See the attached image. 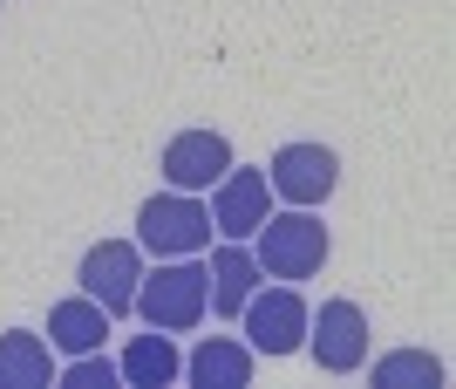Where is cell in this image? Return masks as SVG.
Listing matches in <instances>:
<instances>
[{"mask_svg": "<svg viewBox=\"0 0 456 389\" xmlns=\"http://www.w3.org/2000/svg\"><path fill=\"white\" fill-rule=\"evenodd\" d=\"M136 239H143L157 260L164 253H205L211 246V212L191 192H164L136 212Z\"/></svg>", "mask_w": 456, "mask_h": 389, "instance_id": "3957f363", "label": "cell"}, {"mask_svg": "<svg viewBox=\"0 0 456 389\" xmlns=\"http://www.w3.org/2000/svg\"><path fill=\"white\" fill-rule=\"evenodd\" d=\"M55 362H48V342L28 328L0 335V389H48Z\"/></svg>", "mask_w": 456, "mask_h": 389, "instance_id": "7c38bea8", "label": "cell"}, {"mask_svg": "<svg viewBox=\"0 0 456 389\" xmlns=\"http://www.w3.org/2000/svg\"><path fill=\"white\" fill-rule=\"evenodd\" d=\"M266 212H273L266 171H239V164H232V171L218 178V192H211V226H218L225 239H252L259 226H266Z\"/></svg>", "mask_w": 456, "mask_h": 389, "instance_id": "52a82bcc", "label": "cell"}, {"mask_svg": "<svg viewBox=\"0 0 456 389\" xmlns=\"http://www.w3.org/2000/svg\"><path fill=\"white\" fill-rule=\"evenodd\" d=\"M116 383V362H102V355H76V369H69V389H110Z\"/></svg>", "mask_w": 456, "mask_h": 389, "instance_id": "2e32d148", "label": "cell"}, {"mask_svg": "<svg viewBox=\"0 0 456 389\" xmlns=\"http://www.w3.org/2000/svg\"><path fill=\"white\" fill-rule=\"evenodd\" d=\"M402 383H422V389H436V383H443L436 355H416V349H402V355H388V362H375V389H402Z\"/></svg>", "mask_w": 456, "mask_h": 389, "instance_id": "9a60e30c", "label": "cell"}, {"mask_svg": "<svg viewBox=\"0 0 456 389\" xmlns=\"http://www.w3.org/2000/svg\"><path fill=\"white\" fill-rule=\"evenodd\" d=\"M82 294H89L102 314H130L136 301V280H143V260H136L130 239H102V246H89L82 253Z\"/></svg>", "mask_w": 456, "mask_h": 389, "instance_id": "8992f818", "label": "cell"}, {"mask_svg": "<svg viewBox=\"0 0 456 389\" xmlns=\"http://www.w3.org/2000/svg\"><path fill=\"white\" fill-rule=\"evenodd\" d=\"M177 349H171V335H136L130 349H123V362H116V376H130L136 389H164V383H177Z\"/></svg>", "mask_w": 456, "mask_h": 389, "instance_id": "5bb4252c", "label": "cell"}, {"mask_svg": "<svg viewBox=\"0 0 456 389\" xmlns=\"http://www.w3.org/2000/svg\"><path fill=\"white\" fill-rule=\"evenodd\" d=\"M334 178H341V164H334L327 144H286V151L273 157L266 185L280 198H293V205H321V198L334 192Z\"/></svg>", "mask_w": 456, "mask_h": 389, "instance_id": "9c48e42d", "label": "cell"}, {"mask_svg": "<svg viewBox=\"0 0 456 389\" xmlns=\"http://www.w3.org/2000/svg\"><path fill=\"white\" fill-rule=\"evenodd\" d=\"M205 308H211L205 267H157V273H143V280H136V301H130V314H143V321H151V328H164V335L198 328V321H205Z\"/></svg>", "mask_w": 456, "mask_h": 389, "instance_id": "7a4b0ae2", "label": "cell"}, {"mask_svg": "<svg viewBox=\"0 0 456 389\" xmlns=\"http://www.w3.org/2000/svg\"><path fill=\"white\" fill-rule=\"evenodd\" d=\"M259 267L273 273V280H314V273L327 267V226L314 212H266V226H259Z\"/></svg>", "mask_w": 456, "mask_h": 389, "instance_id": "6da1fadb", "label": "cell"}, {"mask_svg": "<svg viewBox=\"0 0 456 389\" xmlns=\"http://www.w3.org/2000/svg\"><path fill=\"white\" fill-rule=\"evenodd\" d=\"M232 171V144L218 130H177L164 144V178H171V192H205L218 178Z\"/></svg>", "mask_w": 456, "mask_h": 389, "instance_id": "ba28073f", "label": "cell"}, {"mask_svg": "<svg viewBox=\"0 0 456 389\" xmlns=\"http://www.w3.org/2000/svg\"><path fill=\"white\" fill-rule=\"evenodd\" d=\"M246 349L252 355H293L306 342V301L300 287H273V294H246Z\"/></svg>", "mask_w": 456, "mask_h": 389, "instance_id": "277c9868", "label": "cell"}, {"mask_svg": "<svg viewBox=\"0 0 456 389\" xmlns=\"http://www.w3.org/2000/svg\"><path fill=\"white\" fill-rule=\"evenodd\" d=\"M184 376L198 389H246L252 383V349L232 342V335H211V342H198V355L184 362Z\"/></svg>", "mask_w": 456, "mask_h": 389, "instance_id": "30bf717a", "label": "cell"}, {"mask_svg": "<svg viewBox=\"0 0 456 389\" xmlns=\"http://www.w3.org/2000/svg\"><path fill=\"white\" fill-rule=\"evenodd\" d=\"M306 349L327 376H354L368 362V314L354 301H321V321L306 314Z\"/></svg>", "mask_w": 456, "mask_h": 389, "instance_id": "5b68a950", "label": "cell"}, {"mask_svg": "<svg viewBox=\"0 0 456 389\" xmlns=\"http://www.w3.org/2000/svg\"><path fill=\"white\" fill-rule=\"evenodd\" d=\"M102 335H110V314L95 308L89 294H82V301H55V308H48V342H55V349L89 355V349H102Z\"/></svg>", "mask_w": 456, "mask_h": 389, "instance_id": "8fae6325", "label": "cell"}, {"mask_svg": "<svg viewBox=\"0 0 456 389\" xmlns=\"http://www.w3.org/2000/svg\"><path fill=\"white\" fill-rule=\"evenodd\" d=\"M205 280H211V308H218V314H239V308H246V294H252V280H259V260H252L239 239H225Z\"/></svg>", "mask_w": 456, "mask_h": 389, "instance_id": "4fadbf2b", "label": "cell"}]
</instances>
